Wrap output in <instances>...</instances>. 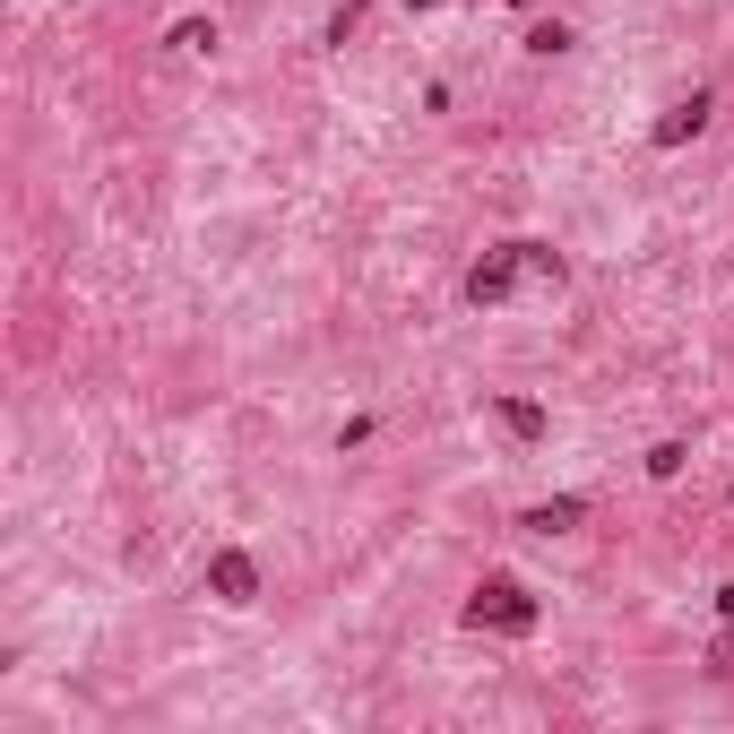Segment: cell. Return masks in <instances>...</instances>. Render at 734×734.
Returning <instances> with one entry per match:
<instances>
[{
  "label": "cell",
  "mask_w": 734,
  "mask_h": 734,
  "mask_svg": "<svg viewBox=\"0 0 734 734\" xmlns=\"http://www.w3.org/2000/svg\"><path fill=\"white\" fill-rule=\"evenodd\" d=\"M217 588H225L234 605L250 597V562H243V553H217Z\"/></svg>",
  "instance_id": "obj_4"
},
{
  "label": "cell",
  "mask_w": 734,
  "mask_h": 734,
  "mask_svg": "<svg viewBox=\"0 0 734 734\" xmlns=\"http://www.w3.org/2000/svg\"><path fill=\"white\" fill-rule=\"evenodd\" d=\"M510 268H518V259H492V268H476V277H467V294H476V303H501V294H510Z\"/></svg>",
  "instance_id": "obj_3"
},
{
  "label": "cell",
  "mask_w": 734,
  "mask_h": 734,
  "mask_svg": "<svg viewBox=\"0 0 734 734\" xmlns=\"http://www.w3.org/2000/svg\"><path fill=\"white\" fill-rule=\"evenodd\" d=\"M476 622H510V631H527V622H536V605H527L518 588H485V597H476Z\"/></svg>",
  "instance_id": "obj_1"
},
{
  "label": "cell",
  "mask_w": 734,
  "mask_h": 734,
  "mask_svg": "<svg viewBox=\"0 0 734 734\" xmlns=\"http://www.w3.org/2000/svg\"><path fill=\"white\" fill-rule=\"evenodd\" d=\"M700 122H709V96H692V105H674V122H657V147H674V138H692Z\"/></svg>",
  "instance_id": "obj_2"
},
{
  "label": "cell",
  "mask_w": 734,
  "mask_h": 734,
  "mask_svg": "<svg viewBox=\"0 0 734 734\" xmlns=\"http://www.w3.org/2000/svg\"><path fill=\"white\" fill-rule=\"evenodd\" d=\"M527 527H545V536H553V527H579V501H553V510H536Z\"/></svg>",
  "instance_id": "obj_5"
}]
</instances>
